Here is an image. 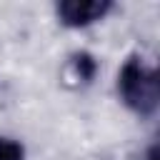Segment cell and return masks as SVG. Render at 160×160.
<instances>
[{"mask_svg": "<svg viewBox=\"0 0 160 160\" xmlns=\"http://www.w3.org/2000/svg\"><path fill=\"white\" fill-rule=\"evenodd\" d=\"M145 160H158V150H155V148H150V150H148V155H145Z\"/></svg>", "mask_w": 160, "mask_h": 160, "instance_id": "5", "label": "cell"}, {"mask_svg": "<svg viewBox=\"0 0 160 160\" xmlns=\"http://www.w3.org/2000/svg\"><path fill=\"white\" fill-rule=\"evenodd\" d=\"M0 160H25V148H22V142L0 135Z\"/></svg>", "mask_w": 160, "mask_h": 160, "instance_id": "4", "label": "cell"}, {"mask_svg": "<svg viewBox=\"0 0 160 160\" xmlns=\"http://www.w3.org/2000/svg\"><path fill=\"white\" fill-rule=\"evenodd\" d=\"M112 8L115 5L110 0H62L55 5V18L62 28L80 30L105 20L112 12Z\"/></svg>", "mask_w": 160, "mask_h": 160, "instance_id": "2", "label": "cell"}, {"mask_svg": "<svg viewBox=\"0 0 160 160\" xmlns=\"http://www.w3.org/2000/svg\"><path fill=\"white\" fill-rule=\"evenodd\" d=\"M118 95L120 102L138 118H152L160 102L158 72L152 60L142 52H130L118 72Z\"/></svg>", "mask_w": 160, "mask_h": 160, "instance_id": "1", "label": "cell"}, {"mask_svg": "<svg viewBox=\"0 0 160 160\" xmlns=\"http://www.w3.org/2000/svg\"><path fill=\"white\" fill-rule=\"evenodd\" d=\"M98 60L92 52L88 50H78L72 55H68L65 65H62V82L72 90H80V88H88L92 85L95 75H98Z\"/></svg>", "mask_w": 160, "mask_h": 160, "instance_id": "3", "label": "cell"}]
</instances>
